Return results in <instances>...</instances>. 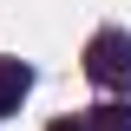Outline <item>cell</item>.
<instances>
[{"label": "cell", "instance_id": "6da1fadb", "mask_svg": "<svg viewBox=\"0 0 131 131\" xmlns=\"http://www.w3.org/2000/svg\"><path fill=\"white\" fill-rule=\"evenodd\" d=\"M85 79L92 85H105V92H125L131 85V33H118V26H105L85 46Z\"/></svg>", "mask_w": 131, "mask_h": 131}, {"label": "cell", "instance_id": "7a4b0ae2", "mask_svg": "<svg viewBox=\"0 0 131 131\" xmlns=\"http://www.w3.org/2000/svg\"><path fill=\"white\" fill-rule=\"evenodd\" d=\"M26 92H33V66H26V59H0V118L20 112Z\"/></svg>", "mask_w": 131, "mask_h": 131}, {"label": "cell", "instance_id": "3957f363", "mask_svg": "<svg viewBox=\"0 0 131 131\" xmlns=\"http://www.w3.org/2000/svg\"><path fill=\"white\" fill-rule=\"evenodd\" d=\"M79 125L85 131H131V105H125V98H118V105H98V112H85Z\"/></svg>", "mask_w": 131, "mask_h": 131}, {"label": "cell", "instance_id": "277c9868", "mask_svg": "<svg viewBox=\"0 0 131 131\" xmlns=\"http://www.w3.org/2000/svg\"><path fill=\"white\" fill-rule=\"evenodd\" d=\"M46 131H85V125H79V118H59V125H46Z\"/></svg>", "mask_w": 131, "mask_h": 131}]
</instances>
